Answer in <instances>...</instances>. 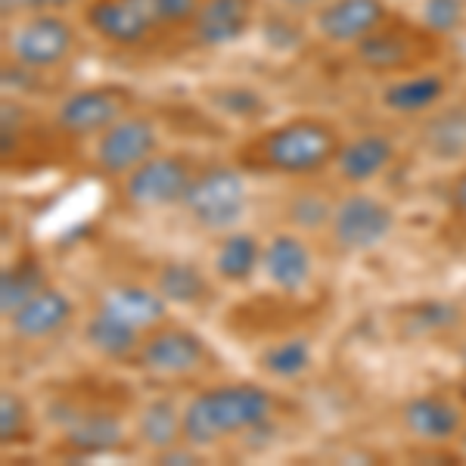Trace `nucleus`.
Returning a JSON list of instances; mask_svg holds the SVG:
<instances>
[{"label":"nucleus","instance_id":"c85d7f7f","mask_svg":"<svg viewBox=\"0 0 466 466\" xmlns=\"http://www.w3.org/2000/svg\"><path fill=\"white\" fill-rule=\"evenodd\" d=\"M28 423H32V417H28L25 401H22L13 389H4V392H0V441H4V445L25 441Z\"/></svg>","mask_w":466,"mask_h":466},{"label":"nucleus","instance_id":"4be33fe9","mask_svg":"<svg viewBox=\"0 0 466 466\" xmlns=\"http://www.w3.org/2000/svg\"><path fill=\"white\" fill-rule=\"evenodd\" d=\"M261 249L265 246L249 230H228L215 246V274L224 283H246L255 270H261Z\"/></svg>","mask_w":466,"mask_h":466},{"label":"nucleus","instance_id":"473e14b6","mask_svg":"<svg viewBox=\"0 0 466 466\" xmlns=\"http://www.w3.org/2000/svg\"><path fill=\"white\" fill-rule=\"evenodd\" d=\"M454 206H457V212L466 215V168L461 171V177L454 180Z\"/></svg>","mask_w":466,"mask_h":466},{"label":"nucleus","instance_id":"4468645a","mask_svg":"<svg viewBox=\"0 0 466 466\" xmlns=\"http://www.w3.org/2000/svg\"><path fill=\"white\" fill-rule=\"evenodd\" d=\"M72 318H75L72 299L63 289L44 287L19 311H13L6 323H10L13 336H19L25 342H37V339H47V336H56L59 329H66Z\"/></svg>","mask_w":466,"mask_h":466},{"label":"nucleus","instance_id":"0eeeda50","mask_svg":"<svg viewBox=\"0 0 466 466\" xmlns=\"http://www.w3.org/2000/svg\"><path fill=\"white\" fill-rule=\"evenodd\" d=\"M327 228L342 252H370L386 243V237L392 233L395 212L382 199L355 190L336 202Z\"/></svg>","mask_w":466,"mask_h":466},{"label":"nucleus","instance_id":"bb28decb","mask_svg":"<svg viewBox=\"0 0 466 466\" xmlns=\"http://www.w3.org/2000/svg\"><path fill=\"white\" fill-rule=\"evenodd\" d=\"M314 349L305 336H289L274 345H268L258 355V367L274 380H299L302 373L311 370Z\"/></svg>","mask_w":466,"mask_h":466},{"label":"nucleus","instance_id":"72a5a7b5","mask_svg":"<svg viewBox=\"0 0 466 466\" xmlns=\"http://www.w3.org/2000/svg\"><path fill=\"white\" fill-rule=\"evenodd\" d=\"M283 6H292V10H305V6H320L323 0H277Z\"/></svg>","mask_w":466,"mask_h":466},{"label":"nucleus","instance_id":"39448f33","mask_svg":"<svg viewBox=\"0 0 466 466\" xmlns=\"http://www.w3.org/2000/svg\"><path fill=\"white\" fill-rule=\"evenodd\" d=\"M137 106V96L125 85H94L72 90L63 96V103L54 112V127L72 140L81 137H100L106 127Z\"/></svg>","mask_w":466,"mask_h":466},{"label":"nucleus","instance_id":"423d86ee","mask_svg":"<svg viewBox=\"0 0 466 466\" xmlns=\"http://www.w3.org/2000/svg\"><path fill=\"white\" fill-rule=\"evenodd\" d=\"M78 47L72 22L59 13H25L13 32L6 35V54H10L22 69H54Z\"/></svg>","mask_w":466,"mask_h":466},{"label":"nucleus","instance_id":"a211bd4d","mask_svg":"<svg viewBox=\"0 0 466 466\" xmlns=\"http://www.w3.org/2000/svg\"><path fill=\"white\" fill-rule=\"evenodd\" d=\"M63 439L75 454H106L125 441V423L112 410H75L63 423Z\"/></svg>","mask_w":466,"mask_h":466},{"label":"nucleus","instance_id":"f03ea898","mask_svg":"<svg viewBox=\"0 0 466 466\" xmlns=\"http://www.w3.org/2000/svg\"><path fill=\"white\" fill-rule=\"evenodd\" d=\"M274 413V395L255 382H228L202 389L184 408V441L197 451L212 448L228 435L265 426Z\"/></svg>","mask_w":466,"mask_h":466},{"label":"nucleus","instance_id":"20e7f679","mask_svg":"<svg viewBox=\"0 0 466 466\" xmlns=\"http://www.w3.org/2000/svg\"><path fill=\"white\" fill-rule=\"evenodd\" d=\"M197 171L199 168L193 165L190 156L156 153L153 159H147L122 177V199L134 212H156V208L180 206Z\"/></svg>","mask_w":466,"mask_h":466},{"label":"nucleus","instance_id":"c756f323","mask_svg":"<svg viewBox=\"0 0 466 466\" xmlns=\"http://www.w3.org/2000/svg\"><path fill=\"white\" fill-rule=\"evenodd\" d=\"M333 206L336 202L318 197V193H299V197H292L289 202V221L296 224V228L302 230H318L323 224H329V218H333Z\"/></svg>","mask_w":466,"mask_h":466},{"label":"nucleus","instance_id":"2f4dec72","mask_svg":"<svg viewBox=\"0 0 466 466\" xmlns=\"http://www.w3.org/2000/svg\"><path fill=\"white\" fill-rule=\"evenodd\" d=\"M75 0H0L4 16H19V13H59L72 6Z\"/></svg>","mask_w":466,"mask_h":466},{"label":"nucleus","instance_id":"ddd939ff","mask_svg":"<svg viewBox=\"0 0 466 466\" xmlns=\"http://www.w3.org/2000/svg\"><path fill=\"white\" fill-rule=\"evenodd\" d=\"M311 249L302 237L296 233H274L261 249V274L270 287H277L280 292H299L305 289V283L311 280Z\"/></svg>","mask_w":466,"mask_h":466},{"label":"nucleus","instance_id":"cd10ccee","mask_svg":"<svg viewBox=\"0 0 466 466\" xmlns=\"http://www.w3.org/2000/svg\"><path fill=\"white\" fill-rule=\"evenodd\" d=\"M134 4L147 16L149 25L156 28V35L190 25L199 10V0H134Z\"/></svg>","mask_w":466,"mask_h":466},{"label":"nucleus","instance_id":"f8f14e48","mask_svg":"<svg viewBox=\"0 0 466 466\" xmlns=\"http://www.w3.org/2000/svg\"><path fill=\"white\" fill-rule=\"evenodd\" d=\"M255 0H199L190 22V37L199 47H228L252 25Z\"/></svg>","mask_w":466,"mask_h":466},{"label":"nucleus","instance_id":"f3484780","mask_svg":"<svg viewBox=\"0 0 466 466\" xmlns=\"http://www.w3.org/2000/svg\"><path fill=\"white\" fill-rule=\"evenodd\" d=\"M401 423L423 441H451L463 432V410L445 395H417L401 408Z\"/></svg>","mask_w":466,"mask_h":466},{"label":"nucleus","instance_id":"5701e85b","mask_svg":"<svg viewBox=\"0 0 466 466\" xmlns=\"http://www.w3.org/2000/svg\"><path fill=\"white\" fill-rule=\"evenodd\" d=\"M137 441L153 454L180 445L184 441V410H177L171 398L147 401L137 413Z\"/></svg>","mask_w":466,"mask_h":466},{"label":"nucleus","instance_id":"7c9ffc66","mask_svg":"<svg viewBox=\"0 0 466 466\" xmlns=\"http://www.w3.org/2000/svg\"><path fill=\"white\" fill-rule=\"evenodd\" d=\"M423 22L432 35H448L463 22V0H423Z\"/></svg>","mask_w":466,"mask_h":466},{"label":"nucleus","instance_id":"6ab92c4d","mask_svg":"<svg viewBox=\"0 0 466 466\" xmlns=\"http://www.w3.org/2000/svg\"><path fill=\"white\" fill-rule=\"evenodd\" d=\"M417 44L420 41H410L408 32L389 28V22H386L382 28L360 37L355 44V59L370 72H404L420 63Z\"/></svg>","mask_w":466,"mask_h":466},{"label":"nucleus","instance_id":"6e6552de","mask_svg":"<svg viewBox=\"0 0 466 466\" xmlns=\"http://www.w3.org/2000/svg\"><path fill=\"white\" fill-rule=\"evenodd\" d=\"M159 153V127L149 116L127 112L94 140V165L109 177H125Z\"/></svg>","mask_w":466,"mask_h":466},{"label":"nucleus","instance_id":"aec40b11","mask_svg":"<svg viewBox=\"0 0 466 466\" xmlns=\"http://www.w3.org/2000/svg\"><path fill=\"white\" fill-rule=\"evenodd\" d=\"M144 336L147 333H140L137 327L112 318V314L100 311V308H96L85 323L87 345L106 360H134L140 351V345H144Z\"/></svg>","mask_w":466,"mask_h":466},{"label":"nucleus","instance_id":"393cba45","mask_svg":"<svg viewBox=\"0 0 466 466\" xmlns=\"http://www.w3.org/2000/svg\"><path fill=\"white\" fill-rule=\"evenodd\" d=\"M44 287H47V283H44L41 258H37V255H22V258H16V265L6 268L4 277H0V311H4V318L19 311V308Z\"/></svg>","mask_w":466,"mask_h":466},{"label":"nucleus","instance_id":"9d476101","mask_svg":"<svg viewBox=\"0 0 466 466\" xmlns=\"http://www.w3.org/2000/svg\"><path fill=\"white\" fill-rule=\"evenodd\" d=\"M389 22L382 0H323L314 13V32L329 44H358Z\"/></svg>","mask_w":466,"mask_h":466},{"label":"nucleus","instance_id":"9b49d317","mask_svg":"<svg viewBox=\"0 0 466 466\" xmlns=\"http://www.w3.org/2000/svg\"><path fill=\"white\" fill-rule=\"evenodd\" d=\"M87 28L112 47H140L156 35L134 0H90L85 10Z\"/></svg>","mask_w":466,"mask_h":466},{"label":"nucleus","instance_id":"7ed1b4c3","mask_svg":"<svg viewBox=\"0 0 466 466\" xmlns=\"http://www.w3.org/2000/svg\"><path fill=\"white\" fill-rule=\"evenodd\" d=\"M249 206V193H246L243 168L233 165H206L193 175L187 197L180 208L187 212L197 228L208 233H228L237 230L239 221Z\"/></svg>","mask_w":466,"mask_h":466},{"label":"nucleus","instance_id":"412c9836","mask_svg":"<svg viewBox=\"0 0 466 466\" xmlns=\"http://www.w3.org/2000/svg\"><path fill=\"white\" fill-rule=\"evenodd\" d=\"M445 90V78L435 72L404 75V78L382 87V106L389 112H398V116H420V112H430L432 106H439Z\"/></svg>","mask_w":466,"mask_h":466},{"label":"nucleus","instance_id":"1a4fd4ad","mask_svg":"<svg viewBox=\"0 0 466 466\" xmlns=\"http://www.w3.org/2000/svg\"><path fill=\"white\" fill-rule=\"evenodd\" d=\"M208 358V349L199 333L187 327H175V323H162V327L149 329L144 336L134 364L149 377L159 380H180L199 370L202 360Z\"/></svg>","mask_w":466,"mask_h":466},{"label":"nucleus","instance_id":"b1692460","mask_svg":"<svg viewBox=\"0 0 466 466\" xmlns=\"http://www.w3.org/2000/svg\"><path fill=\"white\" fill-rule=\"evenodd\" d=\"M156 289L168 299V305H187V308L206 302L212 296L208 277L193 261H165L159 274H156Z\"/></svg>","mask_w":466,"mask_h":466},{"label":"nucleus","instance_id":"2eb2a0df","mask_svg":"<svg viewBox=\"0 0 466 466\" xmlns=\"http://www.w3.org/2000/svg\"><path fill=\"white\" fill-rule=\"evenodd\" d=\"M392 159H395V140L389 134L367 131L351 140H342V149L336 156L333 168L345 184L360 187L377 180L392 165Z\"/></svg>","mask_w":466,"mask_h":466},{"label":"nucleus","instance_id":"dca6fc26","mask_svg":"<svg viewBox=\"0 0 466 466\" xmlns=\"http://www.w3.org/2000/svg\"><path fill=\"white\" fill-rule=\"evenodd\" d=\"M96 308L112 314V318L131 323V327H137L140 333H149V329L165 323L168 299L156 287L149 289V287H137V283H118V287L103 289L100 305Z\"/></svg>","mask_w":466,"mask_h":466},{"label":"nucleus","instance_id":"a878e982","mask_svg":"<svg viewBox=\"0 0 466 466\" xmlns=\"http://www.w3.org/2000/svg\"><path fill=\"white\" fill-rule=\"evenodd\" d=\"M423 147L430 149L435 159L454 162L466 156V112L448 109L430 116L423 127Z\"/></svg>","mask_w":466,"mask_h":466},{"label":"nucleus","instance_id":"f257e3e1","mask_svg":"<svg viewBox=\"0 0 466 466\" xmlns=\"http://www.w3.org/2000/svg\"><path fill=\"white\" fill-rule=\"evenodd\" d=\"M342 149L339 127L318 116H296L246 140L237 153L243 171L280 177H311L336 162Z\"/></svg>","mask_w":466,"mask_h":466}]
</instances>
